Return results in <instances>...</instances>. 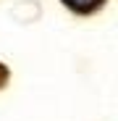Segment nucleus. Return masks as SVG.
Wrapping results in <instances>:
<instances>
[{"mask_svg":"<svg viewBox=\"0 0 118 121\" xmlns=\"http://www.w3.org/2000/svg\"><path fill=\"white\" fill-rule=\"evenodd\" d=\"M63 3H66L68 8L79 11V13H89V11H94L97 5H100L102 0H63Z\"/></svg>","mask_w":118,"mask_h":121,"instance_id":"nucleus-1","label":"nucleus"},{"mask_svg":"<svg viewBox=\"0 0 118 121\" xmlns=\"http://www.w3.org/2000/svg\"><path fill=\"white\" fill-rule=\"evenodd\" d=\"M3 79H5V69L0 66V84H3Z\"/></svg>","mask_w":118,"mask_h":121,"instance_id":"nucleus-2","label":"nucleus"}]
</instances>
